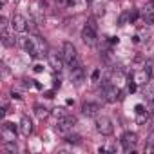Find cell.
<instances>
[{
    "label": "cell",
    "mask_w": 154,
    "mask_h": 154,
    "mask_svg": "<svg viewBox=\"0 0 154 154\" xmlns=\"http://www.w3.org/2000/svg\"><path fill=\"white\" fill-rule=\"evenodd\" d=\"M22 45H24V49H26L31 56H35V58L47 54V44H45V40L40 38V36L24 38V40H22Z\"/></svg>",
    "instance_id": "obj_1"
},
{
    "label": "cell",
    "mask_w": 154,
    "mask_h": 154,
    "mask_svg": "<svg viewBox=\"0 0 154 154\" xmlns=\"http://www.w3.org/2000/svg\"><path fill=\"white\" fill-rule=\"evenodd\" d=\"M62 56H63V62L69 63L71 67L78 65V51H76V47L71 42H63L62 44Z\"/></svg>",
    "instance_id": "obj_2"
},
{
    "label": "cell",
    "mask_w": 154,
    "mask_h": 154,
    "mask_svg": "<svg viewBox=\"0 0 154 154\" xmlns=\"http://www.w3.org/2000/svg\"><path fill=\"white\" fill-rule=\"evenodd\" d=\"M96 131H98L100 134H103V136H111V134L114 132V125H112L111 118H107V116H98V118H96Z\"/></svg>",
    "instance_id": "obj_3"
},
{
    "label": "cell",
    "mask_w": 154,
    "mask_h": 154,
    "mask_svg": "<svg viewBox=\"0 0 154 154\" xmlns=\"http://www.w3.org/2000/svg\"><path fill=\"white\" fill-rule=\"evenodd\" d=\"M136 143H138V134H136V132H131V131L123 132V136H122V145H123V150H125V152H132L134 147H136Z\"/></svg>",
    "instance_id": "obj_4"
},
{
    "label": "cell",
    "mask_w": 154,
    "mask_h": 154,
    "mask_svg": "<svg viewBox=\"0 0 154 154\" xmlns=\"http://www.w3.org/2000/svg\"><path fill=\"white\" fill-rule=\"evenodd\" d=\"M102 96H103L107 102L114 103V102L120 98V91H118V87H116V85H112V84H105V85H103V89H102Z\"/></svg>",
    "instance_id": "obj_5"
},
{
    "label": "cell",
    "mask_w": 154,
    "mask_h": 154,
    "mask_svg": "<svg viewBox=\"0 0 154 154\" xmlns=\"http://www.w3.org/2000/svg\"><path fill=\"white\" fill-rule=\"evenodd\" d=\"M74 123H76V118H74V116H69V114H65V116L58 118L56 131H58V132H67L69 129H72V125H74Z\"/></svg>",
    "instance_id": "obj_6"
},
{
    "label": "cell",
    "mask_w": 154,
    "mask_h": 154,
    "mask_svg": "<svg viewBox=\"0 0 154 154\" xmlns=\"http://www.w3.org/2000/svg\"><path fill=\"white\" fill-rule=\"evenodd\" d=\"M11 27H13L15 31H18V33H24L26 29H29V22H27V18L22 17V15H15V17L11 18Z\"/></svg>",
    "instance_id": "obj_7"
},
{
    "label": "cell",
    "mask_w": 154,
    "mask_h": 154,
    "mask_svg": "<svg viewBox=\"0 0 154 154\" xmlns=\"http://www.w3.org/2000/svg\"><path fill=\"white\" fill-rule=\"evenodd\" d=\"M2 138H4V141H15L17 140V127L13 123L6 122L2 125Z\"/></svg>",
    "instance_id": "obj_8"
},
{
    "label": "cell",
    "mask_w": 154,
    "mask_h": 154,
    "mask_svg": "<svg viewBox=\"0 0 154 154\" xmlns=\"http://www.w3.org/2000/svg\"><path fill=\"white\" fill-rule=\"evenodd\" d=\"M149 80H150V63H147V67L141 69V71H138L136 76H134V82L138 85H147Z\"/></svg>",
    "instance_id": "obj_9"
},
{
    "label": "cell",
    "mask_w": 154,
    "mask_h": 154,
    "mask_svg": "<svg viewBox=\"0 0 154 154\" xmlns=\"http://www.w3.org/2000/svg\"><path fill=\"white\" fill-rule=\"evenodd\" d=\"M82 40H84V44H87V45H94V42H96V29L85 26V27L82 29Z\"/></svg>",
    "instance_id": "obj_10"
},
{
    "label": "cell",
    "mask_w": 154,
    "mask_h": 154,
    "mask_svg": "<svg viewBox=\"0 0 154 154\" xmlns=\"http://www.w3.org/2000/svg\"><path fill=\"white\" fill-rule=\"evenodd\" d=\"M71 80H72L76 85H80V84L85 80L84 67H80V65H74V67H71Z\"/></svg>",
    "instance_id": "obj_11"
},
{
    "label": "cell",
    "mask_w": 154,
    "mask_h": 154,
    "mask_svg": "<svg viewBox=\"0 0 154 154\" xmlns=\"http://www.w3.org/2000/svg\"><path fill=\"white\" fill-rule=\"evenodd\" d=\"M18 129H20V134H22V136H29V134L33 132V122H31L27 116H22Z\"/></svg>",
    "instance_id": "obj_12"
},
{
    "label": "cell",
    "mask_w": 154,
    "mask_h": 154,
    "mask_svg": "<svg viewBox=\"0 0 154 154\" xmlns=\"http://www.w3.org/2000/svg\"><path fill=\"white\" fill-rule=\"evenodd\" d=\"M98 111H100V105L94 103V102H85V103L82 105V112H84L85 116H96Z\"/></svg>",
    "instance_id": "obj_13"
},
{
    "label": "cell",
    "mask_w": 154,
    "mask_h": 154,
    "mask_svg": "<svg viewBox=\"0 0 154 154\" xmlns=\"http://www.w3.org/2000/svg\"><path fill=\"white\" fill-rule=\"evenodd\" d=\"M47 58H49V63H51V67H53V69L60 71V69L63 67V56H58L56 53H49V54H47Z\"/></svg>",
    "instance_id": "obj_14"
},
{
    "label": "cell",
    "mask_w": 154,
    "mask_h": 154,
    "mask_svg": "<svg viewBox=\"0 0 154 154\" xmlns=\"http://www.w3.org/2000/svg\"><path fill=\"white\" fill-rule=\"evenodd\" d=\"M15 42H17V38H15L8 29H4V31H2V44H4V45H8V47H13V45H15Z\"/></svg>",
    "instance_id": "obj_15"
},
{
    "label": "cell",
    "mask_w": 154,
    "mask_h": 154,
    "mask_svg": "<svg viewBox=\"0 0 154 154\" xmlns=\"http://www.w3.org/2000/svg\"><path fill=\"white\" fill-rule=\"evenodd\" d=\"M35 114H36L40 120H45V118L49 116V111H47L45 107H42V105H36V107H35Z\"/></svg>",
    "instance_id": "obj_16"
},
{
    "label": "cell",
    "mask_w": 154,
    "mask_h": 154,
    "mask_svg": "<svg viewBox=\"0 0 154 154\" xmlns=\"http://www.w3.org/2000/svg\"><path fill=\"white\" fill-rule=\"evenodd\" d=\"M4 150L6 152H11V154H17V143L15 141H4Z\"/></svg>",
    "instance_id": "obj_17"
},
{
    "label": "cell",
    "mask_w": 154,
    "mask_h": 154,
    "mask_svg": "<svg viewBox=\"0 0 154 154\" xmlns=\"http://www.w3.org/2000/svg\"><path fill=\"white\" fill-rule=\"evenodd\" d=\"M65 140H67V143H72V145H78L82 138H80L78 134H69V136H67Z\"/></svg>",
    "instance_id": "obj_18"
},
{
    "label": "cell",
    "mask_w": 154,
    "mask_h": 154,
    "mask_svg": "<svg viewBox=\"0 0 154 154\" xmlns=\"http://www.w3.org/2000/svg\"><path fill=\"white\" fill-rule=\"evenodd\" d=\"M147 120H149V116L145 114V111H143V112H138V120H136L138 123H145Z\"/></svg>",
    "instance_id": "obj_19"
},
{
    "label": "cell",
    "mask_w": 154,
    "mask_h": 154,
    "mask_svg": "<svg viewBox=\"0 0 154 154\" xmlns=\"http://www.w3.org/2000/svg\"><path fill=\"white\" fill-rule=\"evenodd\" d=\"M127 20L131 22V17H129V13H123V15L120 17V24H122V26H125V24H127Z\"/></svg>",
    "instance_id": "obj_20"
},
{
    "label": "cell",
    "mask_w": 154,
    "mask_h": 154,
    "mask_svg": "<svg viewBox=\"0 0 154 154\" xmlns=\"http://www.w3.org/2000/svg\"><path fill=\"white\" fill-rule=\"evenodd\" d=\"M6 27H8V18H6V17H0V29L4 31Z\"/></svg>",
    "instance_id": "obj_21"
},
{
    "label": "cell",
    "mask_w": 154,
    "mask_h": 154,
    "mask_svg": "<svg viewBox=\"0 0 154 154\" xmlns=\"http://www.w3.org/2000/svg\"><path fill=\"white\" fill-rule=\"evenodd\" d=\"M129 17H131V22H134V20L138 18V11H136V9H132V11H129Z\"/></svg>",
    "instance_id": "obj_22"
},
{
    "label": "cell",
    "mask_w": 154,
    "mask_h": 154,
    "mask_svg": "<svg viewBox=\"0 0 154 154\" xmlns=\"http://www.w3.org/2000/svg\"><path fill=\"white\" fill-rule=\"evenodd\" d=\"M136 85H138L136 82H131V84H129V87H127V89H129V93H134V91H136Z\"/></svg>",
    "instance_id": "obj_23"
},
{
    "label": "cell",
    "mask_w": 154,
    "mask_h": 154,
    "mask_svg": "<svg viewBox=\"0 0 154 154\" xmlns=\"http://www.w3.org/2000/svg\"><path fill=\"white\" fill-rule=\"evenodd\" d=\"M85 26H89V27H93V29H98V27H96V22H94L93 18H91V20H89V22H87Z\"/></svg>",
    "instance_id": "obj_24"
},
{
    "label": "cell",
    "mask_w": 154,
    "mask_h": 154,
    "mask_svg": "<svg viewBox=\"0 0 154 154\" xmlns=\"http://www.w3.org/2000/svg\"><path fill=\"white\" fill-rule=\"evenodd\" d=\"M134 109H136V114H138V112H143V111H145V109H143V105H141V103H138V105H136V107H134Z\"/></svg>",
    "instance_id": "obj_25"
},
{
    "label": "cell",
    "mask_w": 154,
    "mask_h": 154,
    "mask_svg": "<svg viewBox=\"0 0 154 154\" xmlns=\"http://www.w3.org/2000/svg\"><path fill=\"white\" fill-rule=\"evenodd\" d=\"M149 145H150V147L154 145V131H152V132H150V136H149Z\"/></svg>",
    "instance_id": "obj_26"
},
{
    "label": "cell",
    "mask_w": 154,
    "mask_h": 154,
    "mask_svg": "<svg viewBox=\"0 0 154 154\" xmlns=\"http://www.w3.org/2000/svg\"><path fill=\"white\" fill-rule=\"evenodd\" d=\"M98 78H100V71L96 69V71L93 72V80H98Z\"/></svg>",
    "instance_id": "obj_27"
},
{
    "label": "cell",
    "mask_w": 154,
    "mask_h": 154,
    "mask_svg": "<svg viewBox=\"0 0 154 154\" xmlns=\"http://www.w3.org/2000/svg\"><path fill=\"white\" fill-rule=\"evenodd\" d=\"M76 2V0H67V4H74Z\"/></svg>",
    "instance_id": "obj_28"
},
{
    "label": "cell",
    "mask_w": 154,
    "mask_h": 154,
    "mask_svg": "<svg viewBox=\"0 0 154 154\" xmlns=\"http://www.w3.org/2000/svg\"><path fill=\"white\" fill-rule=\"evenodd\" d=\"M85 2H93V0H85Z\"/></svg>",
    "instance_id": "obj_29"
}]
</instances>
